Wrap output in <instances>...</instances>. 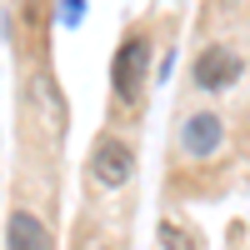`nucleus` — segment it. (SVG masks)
Listing matches in <instances>:
<instances>
[{
  "label": "nucleus",
  "mask_w": 250,
  "mask_h": 250,
  "mask_svg": "<svg viewBox=\"0 0 250 250\" xmlns=\"http://www.w3.org/2000/svg\"><path fill=\"white\" fill-rule=\"evenodd\" d=\"M90 170H95L100 185H125L130 170H135V150H130V145H120L115 135H105V140L90 150Z\"/></svg>",
  "instance_id": "nucleus-2"
},
{
  "label": "nucleus",
  "mask_w": 250,
  "mask_h": 250,
  "mask_svg": "<svg viewBox=\"0 0 250 250\" xmlns=\"http://www.w3.org/2000/svg\"><path fill=\"white\" fill-rule=\"evenodd\" d=\"M145 70H150V40H145V35H130V40L115 50V65H110L115 95H120V100H135L140 85H145Z\"/></svg>",
  "instance_id": "nucleus-1"
},
{
  "label": "nucleus",
  "mask_w": 250,
  "mask_h": 250,
  "mask_svg": "<svg viewBox=\"0 0 250 250\" xmlns=\"http://www.w3.org/2000/svg\"><path fill=\"white\" fill-rule=\"evenodd\" d=\"M155 240H160L165 250H195V240L185 235V230H180L175 220H160V230H155Z\"/></svg>",
  "instance_id": "nucleus-6"
},
{
  "label": "nucleus",
  "mask_w": 250,
  "mask_h": 250,
  "mask_svg": "<svg viewBox=\"0 0 250 250\" xmlns=\"http://www.w3.org/2000/svg\"><path fill=\"white\" fill-rule=\"evenodd\" d=\"M235 75H240V60H235V50H225V45L200 50V60H195V85H200V90H225Z\"/></svg>",
  "instance_id": "nucleus-3"
},
{
  "label": "nucleus",
  "mask_w": 250,
  "mask_h": 250,
  "mask_svg": "<svg viewBox=\"0 0 250 250\" xmlns=\"http://www.w3.org/2000/svg\"><path fill=\"white\" fill-rule=\"evenodd\" d=\"M180 140H185L190 155H215L220 150V120L215 115H190L185 130H180Z\"/></svg>",
  "instance_id": "nucleus-5"
},
{
  "label": "nucleus",
  "mask_w": 250,
  "mask_h": 250,
  "mask_svg": "<svg viewBox=\"0 0 250 250\" xmlns=\"http://www.w3.org/2000/svg\"><path fill=\"white\" fill-rule=\"evenodd\" d=\"M5 250H50V230L30 210H15L5 225Z\"/></svg>",
  "instance_id": "nucleus-4"
},
{
  "label": "nucleus",
  "mask_w": 250,
  "mask_h": 250,
  "mask_svg": "<svg viewBox=\"0 0 250 250\" xmlns=\"http://www.w3.org/2000/svg\"><path fill=\"white\" fill-rule=\"evenodd\" d=\"M80 250H110L105 240H85V245H80Z\"/></svg>",
  "instance_id": "nucleus-7"
}]
</instances>
